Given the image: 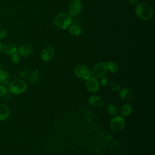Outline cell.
I'll return each mask as SVG.
<instances>
[{"mask_svg":"<svg viewBox=\"0 0 155 155\" xmlns=\"http://www.w3.org/2000/svg\"><path fill=\"white\" fill-rule=\"evenodd\" d=\"M136 14L141 19L147 21L150 19L153 15V10L150 5L146 2H141L136 7Z\"/></svg>","mask_w":155,"mask_h":155,"instance_id":"1","label":"cell"},{"mask_svg":"<svg viewBox=\"0 0 155 155\" xmlns=\"http://www.w3.org/2000/svg\"><path fill=\"white\" fill-rule=\"evenodd\" d=\"M72 22V18L71 16L67 13H61L58 14L54 18V25L62 30L67 28Z\"/></svg>","mask_w":155,"mask_h":155,"instance_id":"2","label":"cell"},{"mask_svg":"<svg viewBox=\"0 0 155 155\" xmlns=\"http://www.w3.org/2000/svg\"><path fill=\"white\" fill-rule=\"evenodd\" d=\"M26 88L27 84L24 80L21 79H16L10 83L8 90L12 93L19 94L24 92Z\"/></svg>","mask_w":155,"mask_h":155,"instance_id":"3","label":"cell"},{"mask_svg":"<svg viewBox=\"0 0 155 155\" xmlns=\"http://www.w3.org/2000/svg\"><path fill=\"white\" fill-rule=\"evenodd\" d=\"M74 73L79 78L87 80L91 76V70L85 64L78 65L74 68Z\"/></svg>","mask_w":155,"mask_h":155,"instance_id":"4","label":"cell"},{"mask_svg":"<svg viewBox=\"0 0 155 155\" xmlns=\"http://www.w3.org/2000/svg\"><path fill=\"white\" fill-rule=\"evenodd\" d=\"M107 70V63L99 62L93 66L91 70V74L96 78H101L106 74Z\"/></svg>","mask_w":155,"mask_h":155,"instance_id":"5","label":"cell"},{"mask_svg":"<svg viewBox=\"0 0 155 155\" xmlns=\"http://www.w3.org/2000/svg\"><path fill=\"white\" fill-rule=\"evenodd\" d=\"M125 124V119L122 116H117L111 119L110 122V127L113 131H119L124 128Z\"/></svg>","mask_w":155,"mask_h":155,"instance_id":"6","label":"cell"},{"mask_svg":"<svg viewBox=\"0 0 155 155\" xmlns=\"http://www.w3.org/2000/svg\"><path fill=\"white\" fill-rule=\"evenodd\" d=\"M82 10V4L80 0H71L68 6V14L73 16H78Z\"/></svg>","mask_w":155,"mask_h":155,"instance_id":"7","label":"cell"},{"mask_svg":"<svg viewBox=\"0 0 155 155\" xmlns=\"http://www.w3.org/2000/svg\"><path fill=\"white\" fill-rule=\"evenodd\" d=\"M86 88L88 91L91 93L96 92L100 87V84L97 78L90 77L86 81Z\"/></svg>","mask_w":155,"mask_h":155,"instance_id":"8","label":"cell"},{"mask_svg":"<svg viewBox=\"0 0 155 155\" xmlns=\"http://www.w3.org/2000/svg\"><path fill=\"white\" fill-rule=\"evenodd\" d=\"M54 55V49L51 46H48L44 48L41 52V57L42 61L48 62L51 60Z\"/></svg>","mask_w":155,"mask_h":155,"instance_id":"9","label":"cell"},{"mask_svg":"<svg viewBox=\"0 0 155 155\" xmlns=\"http://www.w3.org/2000/svg\"><path fill=\"white\" fill-rule=\"evenodd\" d=\"M120 97L125 102H131L134 98V94L132 90L128 88H123L119 93Z\"/></svg>","mask_w":155,"mask_h":155,"instance_id":"10","label":"cell"},{"mask_svg":"<svg viewBox=\"0 0 155 155\" xmlns=\"http://www.w3.org/2000/svg\"><path fill=\"white\" fill-rule=\"evenodd\" d=\"M88 102L93 107L99 108L104 104L103 100L99 96L96 95H92L88 98Z\"/></svg>","mask_w":155,"mask_h":155,"instance_id":"11","label":"cell"},{"mask_svg":"<svg viewBox=\"0 0 155 155\" xmlns=\"http://www.w3.org/2000/svg\"><path fill=\"white\" fill-rule=\"evenodd\" d=\"M10 114L8 107L5 104H0V120H6Z\"/></svg>","mask_w":155,"mask_h":155,"instance_id":"12","label":"cell"},{"mask_svg":"<svg viewBox=\"0 0 155 155\" xmlns=\"http://www.w3.org/2000/svg\"><path fill=\"white\" fill-rule=\"evenodd\" d=\"M10 80V76L8 72L5 70L0 71V84L2 85L6 86L8 84Z\"/></svg>","mask_w":155,"mask_h":155,"instance_id":"13","label":"cell"},{"mask_svg":"<svg viewBox=\"0 0 155 155\" xmlns=\"http://www.w3.org/2000/svg\"><path fill=\"white\" fill-rule=\"evenodd\" d=\"M17 50L19 54L23 56H27L31 54V48L29 45L25 44V45H20L17 49Z\"/></svg>","mask_w":155,"mask_h":155,"instance_id":"14","label":"cell"},{"mask_svg":"<svg viewBox=\"0 0 155 155\" xmlns=\"http://www.w3.org/2000/svg\"><path fill=\"white\" fill-rule=\"evenodd\" d=\"M132 110V106L130 104H126L120 107L119 109V113L122 116H127L131 113Z\"/></svg>","mask_w":155,"mask_h":155,"instance_id":"15","label":"cell"},{"mask_svg":"<svg viewBox=\"0 0 155 155\" xmlns=\"http://www.w3.org/2000/svg\"><path fill=\"white\" fill-rule=\"evenodd\" d=\"M2 48L4 53L10 55L13 54V53H15L17 51L16 47L14 45L10 43H6L4 44Z\"/></svg>","mask_w":155,"mask_h":155,"instance_id":"16","label":"cell"},{"mask_svg":"<svg viewBox=\"0 0 155 155\" xmlns=\"http://www.w3.org/2000/svg\"><path fill=\"white\" fill-rule=\"evenodd\" d=\"M69 32L74 36H79L82 34V29L78 25L73 24L69 27Z\"/></svg>","mask_w":155,"mask_h":155,"instance_id":"17","label":"cell"},{"mask_svg":"<svg viewBox=\"0 0 155 155\" xmlns=\"http://www.w3.org/2000/svg\"><path fill=\"white\" fill-rule=\"evenodd\" d=\"M27 79L31 84L37 83L39 81V71L38 70H35L34 71L31 72L27 78Z\"/></svg>","mask_w":155,"mask_h":155,"instance_id":"18","label":"cell"},{"mask_svg":"<svg viewBox=\"0 0 155 155\" xmlns=\"http://www.w3.org/2000/svg\"><path fill=\"white\" fill-rule=\"evenodd\" d=\"M107 70L111 73H116L119 70L118 64L114 61H109L107 64Z\"/></svg>","mask_w":155,"mask_h":155,"instance_id":"19","label":"cell"},{"mask_svg":"<svg viewBox=\"0 0 155 155\" xmlns=\"http://www.w3.org/2000/svg\"><path fill=\"white\" fill-rule=\"evenodd\" d=\"M107 112L113 116H116L117 113V108L116 106H115L113 104H108L107 107Z\"/></svg>","mask_w":155,"mask_h":155,"instance_id":"20","label":"cell"},{"mask_svg":"<svg viewBox=\"0 0 155 155\" xmlns=\"http://www.w3.org/2000/svg\"><path fill=\"white\" fill-rule=\"evenodd\" d=\"M110 88L112 91H118L120 90V87L118 83L115 81H112L110 84Z\"/></svg>","mask_w":155,"mask_h":155,"instance_id":"21","label":"cell"},{"mask_svg":"<svg viewBox=\"0 0 155 155\" xmlns=\"http://www.w3.org/2000/svg\"><path fill=\"white\" fill-rule=\"evenodd\" d=\"M12 61L14 63V64H18L19 62L20 61V56L19 54L15 53H13V54H12Z\"/></svg>","mask_w":155,"mask_h":155,"instance_id":"22","label":"cell"},{"mask_svg":"<svg viewBox=\"0 0 155 155\" xmlns=\"http://www.w3.org/2000/svg\"><path fill=\"white\" fill-rule=\"evenodd\" d=\"M8 93V89L5 86L0 85V96H4Z\"/></svg>","mask_w":155,"mask_h":155,"instance_id":"23","label":"cell"},{"mask_svg":"<svg viewBox=\"0 0 155 155\" xmlns=\"http://www.w3.org/2000/svg\"><path fill=\"white\" fill-rule=\"evenodd\" d=\"M31 72L28 71V70H22L20 73H19V76L20 77H22V78H27L29 76V74H30Z\"/></svg>","mask_w":155,"mask_h":155,"instance_id":"24","label":"cell"},{"mask_svg":"<svg viewBox=\"0 0 155 155\" xmlns=\"http://www.w3.org/2000/svg\"><path fill=\"white\" fill-rule=\"evenodd\" d=\"M108 82V79L107 77L105 76H102L101 77V85L102 86H105Z\"/></svg>","mask_w":155,"mask_h":155,"instance_id":"25","label":"cell"},{"mask_svg":"<svg viewBox=\"0 0 155 155\" xmlns=\"http://www.w3.org/2000/svg\"><path fill=\"white\" fill-rule=\"evenodd\" d=\"M7 36V31L4 29L0 30V38H4Z\"/></svg>","mask_w":155,"mask_h":155,"instance_id":"26","label":"cell"},{"mask_svg":"<svg viewBox=\"0 0 155 155\" xmlns=\"http://www.w3.org/2000/svg\"><path fill=\"white\" fill-rule=\"evenodd\" d=\"M127 1L131 5H136L137 4V2H138V0H127Z\"/></svg>","mask_w":155,"mask_h":155,"instance_id":"27","label":"cell"},{"mask_svg":"<svg viewBox=\"0 0 155 155\" xmlns=\"http://www.w3.org/2000/svg\"><path fill=\"white\" fill-rule=\"evenodd\" d=\"M1 50H2V45H1V42H0V53H1Z\"/></svg>","mask_w":155,"mask_h":155,"instance_id":"28","label":"cell"},{"mask_svg":"<svg viewBox=\"0 0 155 155\" xmlns=\"http://www.w3.org/2000/svg\"><path fill=\"white\" fill-rule=\"evenodd\" d=\"M2 70V65H1V64H0V71Z\"/></svg>","mask_w":155,"mask_h":155,"instance_id":"29","label":"cell"}]
</instances>
